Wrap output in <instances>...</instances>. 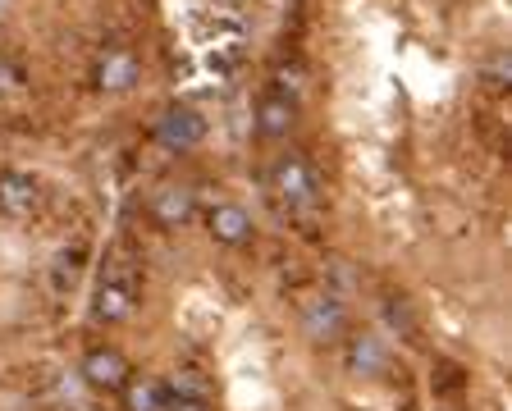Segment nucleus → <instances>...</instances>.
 I'll return each instance as SVG.
<instances>
[{
  "label": "nucleus",
  "instance_id": "1",
  "mask_svg": "<svg viewBox=\"0 0 512 411\" xmlns=\"http://www.w3.org/2000/svg\"><path fill=\"white\" fill-rule=\"evenodd\" d=\"M202 133H206L202 115H197V110H188V106L165 110V119H160V137H165L170 147H197V142H202Z\"/></svg>",
  "mask_w": 512,
  "mask_h": 411
},
{
  "label": "nucleus",
  "instance_id": "2",
  "mask_svg": "<svg viewBox=\"0 0 512 411\" xmlns=\"http://www.w3.org/2000/svg\"><path fill=\"white\" fill-rule=\"evenodd\" d=\"M275 179H279V192H284V197H293V201H311V192H316V179L307 174V165H302V160H284Z\"/></svg>",
  "mask_w": 512,
  "mask_h": 411
},
{
  "label": "nucleus",
  "instance_id": "3",
  "mask_svg": "<svg viewBox=\"0 0 512 411\" xmlns=\"http://www.w3.org/2000/svg\"><path fill=\"white\" fill-rule=\"evenodd\" d=\"M211 233L224 243H238V238H247V215L238 206H220V211H211Z\"/></svg>",
  "mask_w": 512,
  "mask_h": 411
},
{
  "label": "nucleus",
  "instance_id": "4",
  "mask_svg": "<svg viewBox=\"0 0 512 411\" xmlns=\"http://www.w3.org/2000/svg\"><path fill=\"white\" fill-rule=\"evenodd\" d=\"M133 78H138V64H133V55L110 51L106 64H101V83H106V87H128Z\"/></svg>",
  "mask_w": 512,
  "mask_h": 411
},
{
  "label": "nucleus",
  "instance_id": "5",
  "mask_svg": "<svg viewBox=\"0 0 512 411\" xmlns=\"http://www.w3.org/2000/svg\"><path fill=\"white\" fill-rule=\"evenodd\" d=\"M87 375L101 384H119V375H124V361L115 357V352H101V357L87 361Z\"/></svg>",
  "mask_w": 512,
  "mask_h": 411
},
{
  "label": "nucleus",
  "instance_id": "6",
  "mask_svg": "<svg viewBox=\"0 0 512 411\" xmlns=\"http://www.w3.org/2000/svg\"><path fill=\"white\" fill-rule=\"evenodd\" d=\"M188 192H160V220H170V224H183L188 220Z\"/></svg>",
  "mask_w": 512,
  "mask_h": 411
},
{
  "label": "nucleus",
  "instance_id": "7",
  "mask_svg": "<svg viewBox=\"0 0 512 411\" xmlns=\"http://www.w3.org/2000/svg\"><path fill=\"white\" fill-rule=\"evenodd\" d=\"M288 119H293V110H288L284 101H266V106H261V128H266V133H284Z\"/></svg>",
  "mask_w": 512,
  "mask_h": 411
},
{
  "label": "nucleus",
  "instance_id": "8",
  "mask_svg": "<svg viewBox=\"0 0 512 411\" xmlns=\"http://www.w3.org/2000/svg\"><path fill=\"white\" fill-rule=\"evenodd\" d=\"M5 10H10V0H0V14H5Z\"/></svg>",
  "mask_w": 512,
  "mask_h": 411
}]
</instances>
